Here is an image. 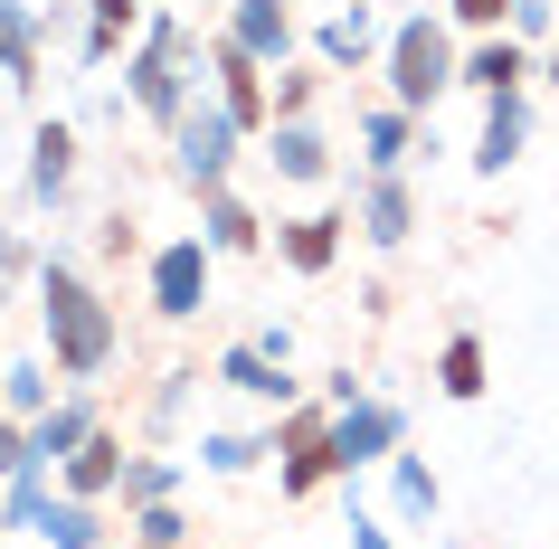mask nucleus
I'll list each match as a JSON object with an SVG mask.
<instances>
[{"label":"nucleus","instance_id":"f257e3e1","mask_svg":"<svg viewBox=\"0 0 559 549\" xmlns=\"http://www.w3.org/2000/svg\"><path fill=\"white\" fill-rule=\"evenodd\" d=\"M38 313H48V360H58V379H95L115 360V313H105V294L67 256L38 265Z\"/></svg>","mask_w":559,"mask_h":549},{"label":"nucleus","instance_id":"f03ea898","mask_svg":"<svg viewBox=\"0 0 559 549\" xmlns=\"http://www.w3.org/2000/svg\"><path fill=\"white\" fill-rule=\"evenodd\" d=\"M190 67H200V38L180 29V20H152L143 29V48H133V105H143L152 123H180L190 115Z\"/></svg>","mask_w":559,"mask_h":549},{"label":"nucleus","instance_id":"7ed1b4c3","mask_svg":"<svg viewBox=\"0 0 559 549\" xmlns=\"http://www.w3.org/2000/svg\"><path fill=\"white\" fill-rule=\"evenodd\" d=\"M455 38H445V20H408V29L389 38V105H408V115H427L445 86H455Z\"/></svg>","mask_w":559,"mask_h":549},{"label":"nucleus","instance_id":"20e7f679","mask_svg":"<svg viewBox=\"0 0 559 549\" xmlns=\"http://www.w3.org/2000/svg\"><path fill=\"white\" fill-rule=\"evenodd\" d=\"M408 445V417L389 398H352V407H332V464H342V484H352L360 464H389Z\"/></svg>","mask_w":559,"mask_h":549},{"label":"nucleus","instance_id":"39448f33","mask_svg":"<svg viewBox=\"0 0 559 549\" xmlns=\"http://www.w3.org/2000/svg\"><path fill=\"white\" fill-rule=\"evenodd\" d=\"M209 237H171V247H152V313L162 322H190L209 303Z\"/></svg>","mask_w":559,"mask_h":549},{"label":"nucleus","instance_id":"423d86ee","mask_svg":"<svg viewBox=\"0 0 559 549\" xmlns=\"http://www.w3.org/2000/svg\"><path fill=\"white\" fill-rule=\"evenodd\" d=\"M171 133H180V171H190V190H228V143H237V115H228V105L209 95V105H190Z\"/></svg>","mask_w":559,"mask_h":549},{"label":"nucleus","instance_id":"0eeeda50","mask_svg":"<svg viewBox=\"0 0 559 549\" xmlns=\"http://www.w3.org/2000/svg\"><path fill=\"white\" fill-rule=\"evenodd\" d=\"M531 143V95H484V133H474V171L502 180L512 162H522Z\"/></svg>","mask_w":559,"mask_h":549},{"label":"nucleus","instance_id":"6e6552de","mask_svg":"<svg viewBox=\"0 0 559 549\" xmlns=\"http://www.w3.org/2000/svg\"><path fill=\"white\" fill-rule=\"evenodd\" d=\"M352 228L370 237V247H408V228H417V200H408V180H399V171H370V180H360V208H352Z\"/></svg>","mask_w":559,"mask_h":549},{"label":"nucleus","instance_id":"1a4fd4ad","mask_svg":"<svg viewBox=\"0 0 559 549\" xmlns=\"http://www.w3.org/2000/svg\"><path fill=\"white\" fill-rule=\"evenodd\" d=\"M342 237H352V218L304 208V218H285V228H275V256L295 265V275H332V265H342Z\"/></svg>","mask_w":559,"mask_h":549},{"label":"nucleus","instance_id":"9d476101","mask_svg":"<svg viewBox=\"0 0 559 549\" xmlns=\"http://www.w3.org/2000/svg\"><path fill=\"white\" fill-rule=\"evenodd\" d=\"M531 76H540V67H531V48H522V38H502V29L474 38L465 67H455V86H474V95H522Z\"/></svg>","mask_w":559,"mask_h":549},{"label":"nucleus","instance_id":"9b49d317","mask_svg":"<svg viewBox=\"0 0 559 549\" xmlns=\"http://www.w3.org/2000/svg\"><path fill=\"white\" fill-rule=\"evenodd\" d=\"M123 464H133V455H123V435H115V427H95L86 445H76V455L58 464V492H76V502H115Z\"/></svg>","mask_w":559,"mask_h":549},{"label":"nucleus","instance_id":"f8f14e48","mask_svg":"<svg viewBox=\"0 0 559 549\" xmlns=\"http://www.w3.org/2000/svg\"><path fill=\"white\" fill-rule=\"evenodd\" d=\"M200 237L218 247V256H257V247H265V218L237 200V190H200Z\"/></svg>","mask_w":559,"mask_h":549},{"label":"nucleus","instance_id":"ddd939ff","mask_svg":"<svg viewBox=\"0 0 559 549\" xmlns=\"http://www.w3.org/2000/svg\"><path fill=\"white\" fill-rule=\"evenodd\" d=\"M115 530H105V502H76V492H58L48 502V521H38V549H105Z\"/></svg>","mask_w":559,"mask_h":549},{"label":"nucleus","instance_id":"4468645a","mask_svg":"<svg viewBox=\"0 0 559 549\" xmlns=\"http://www.w3.org/2000/svg\"><path fill=\"white\" fill-rule=\"evenodd\" d=\"M228 38L237 48H247V58H285V48H295V20H285V0H237V20H228Z\"/></svg>","mask_w":559,"mask_h":549},{"label":"nucleus","instance_id":"2eb2a0df","mask_svg":"<svg viewBox=\"0 0 559 549\" xmlns=\"http://www.w3.org/2000/svg\"><path fill=\"white\" fill-rule=\"evenodd\" d=\"M95 427H105V417H95L86 398H58V407H48V417L29 427V445H38V464H67V455H76V445H86Z\"/></svg>","mask_w":559,"mask_h":549},{"label":"nucleus","instance_id":"dca6fc26","mask_svg":"<svg viewBox=\"0 0 559 549\" xmlns=\"http://www.w3.org/2000/svg\"><path fill=\"white\" fill-rule=\"evenodd\" d=\"M152 502H180V464L171 455H133V464H123V484H115V512L123 521L152 512Z\"/></svg>","mask_w":559,"mask_h":549},{"label":"nucleus","instance_id":"f3484780","mask_svg":"<svg viewBox=\"0 0 559 549\" xmlns=\"http://www.w3.org/2000/svg\"><path fill=\"white\" fill-rule=\"evenodd\" d=\"M437 389L445 398H484V389H493V350L474 342V332H455V342L437 350Z\"/></svg>","mask_w":559,"mask_h":549},{"label":"nucleus","instance_id":"a211bd4d","mask_svg":"<svg viewBox=\"0 0 559 549\" xmlns=\"http://www.w3.org/2000/svg\"><path fill=\"white\" fill-rule=\"evenodd\" d=\"M360 143H370V152H360L370 171H399L408 152H427V143H417V115H408V105H380V115L360 123Z\"/></svg>","mask_w":559,"mask_h":549},{"label":"nucleus","instance_id":"6ab92c4d","mask_svg":"<svg viewBox=\"0 0 559 549\" xmlns=\"http://www.w3.org/2000/svg\"><path fill=\"white\" fill-rule=\"evenodd\" d=\"M67 180H76V133H67V123H38V143H29V190H38V200H67Z\"/></svg>","mask_w":559,"mask_h":549},{"label":"nucleus","instance_id":"aec40b11","mask_svg":"<svg viewBox=\"0 0 559 549\" xmlns=\"http://www.w3.org/2000/svg\"><path fill=\"white\" fill-rule=\"evenodd\" d=\"M275 171L313 190V180H332V143L313 133V123H275Z\"/></svg>","mask_w":559,"mask_h":549},{"label":"nucleus","instance_id":"412c9836","mask_svg":"<svg viewBox=\"0 0 559 549\" xmlns=\"http://www.w3.org/2000/svg\"><path fill=\"white\" fill-rule=\"evenodd\" d=\"M437 502H445V492H437L427 464H417V455H389V512H399V521H437Z\"/></svg>","mask_w":559,"mask_h":549},{"label":"nucleus","instance_id":"4be33fe9","mask_svg":"<svg viewBox=\"0 0 559 549\" xmlns=\"http://www.w3.org/2000/svg\"><path fill=\"white\" fill-rule=\"evenodd\" d=\"M0 417H48V360H0Z\"/></svg>","mask_w":559,"mask_h":549},{"label":"nucleus","instance_id":"5701e85b","mask_svg":"<svg viewBox=\"0 0 559 549\" xmlns=\"http://www.w3.org/2000/svg\"><path fill=\"white\" fill-rule=\"evenodd\" d=\"M133 29H143V0H95V20H86V67H105Z\"/></svg>","mask_w":559,"mask_h":549},{"label":"nucleus","instance_id":"b1692460","mask_svg":"<svg viewBox=\"0 0 559 549\" xmlns=\"http://www.w3.org/2000/svg\"><path fill=\"white\" fill-rule=\"evenodd\" d=\"M313 48H323V67H360L370 48H380V29H370V10H342V20H323Z\"/></svg>","mask_w":559,"mask_h":549},{"label":"nucleus","instance_id":"393cba45","mask_svg":"<svg viewBox=\"0 0 559 549\" xmlns=\"http://www.w3.org/2000/svg\"><path fill=\"white\" fill-rule=\"evenodd\" d=\"M257 455H275L265 435H228V427L200 435V464H209V474H257Z\"/></svg>","mask_w":559,"mask_h":549},{"label":"nucleus","instance_id":"a878e982","mask_svg":"<svg viewBox=\"0 0 559 549\" xmlns=\"http://www.w3.org/2000/svg\"><path fill=\"white\" fill-rule=\"evenodd\" d=\"M323 76H332V67H275V123H304V115H313Z\"/></svg>","mask_w":559,"mask_h":549},{"label":"nucleus","instance_id":"bb28decb","mask_svg":"<svg viewBox=\"0 0 559 549\" xmlns=\"http://www.w3.org/2000/svg\"><path fill=\"white\" fill-rule=\"evenodd\" d=\"M123 530H133V540H162V549H180V540H190V521H180V502H152V512H133Z\"/></svg>","mask_w":559,"mask_h":549},{"label":"nucleus","instance_id":"cd10ccee","mask_svg":"<svg viewBox=\"0 0 559 549\" xmlns=\"http://www.w3.org/2000/svg\"><path fill=\"white\" fill-rule=\"evenodd\" d=\"M38 464V445H29V417H0V484L10 474H29Z\"/></svg>","mask_w":559,"mask_h":549},{"label":"nucleus","instance_id":"c85d7f7f","mask_svg":"<svg viewBox=\"0 0 559 549\" xmlns=\"http://www.w3.org/2000/svg\"><path fill=\"white\" fill-rule=\"evenodd\" d=\"M95 256H105V265H133V256H143V237H133V218H123V208L95 228Z\"/></svg>","mask_w":559,"mask_h":549},{"label":"nucleus","instance_id":"c756f323","mask_svg":"<svg viewBox=\"0 0 559 549\" xmlns=\"http://www.w3.org/2000/svg\"><path fill=\"white\" fill-rule=\"evenodd\" d=\"M512 38H522V48L531 38H559V10L550 0H512Z\"/></svg>","mask_w":559,"mask_h":549},{"label":"nucleus","instance_id":"7c9ffc66","mask_svg":"<svg viewBox=\"0 0 559 549\" xmlns=\"http://www.w3.org/2000/svg\"><path fill=\"white\" fill-rule=\"evenodd\" d=\"M502 20H512V0H455V29H474V38H493Z\"/></svg>","mask_w":559,"mask_h":549},{"label":"nucleus","instance_id":"2f4dec72","mask_svg":"<svg viewBox=\"0 0 559 549\" xmlns=\"http://www.w3.org/2000/svg\"><path fill=\"white\" fill-rule=\"evenodd\" d=\"M20 275H29V247H10V237H0V303H10V285H20Z\"/></svg>","mask_w":559,"mask_h":549},{"label":"nucleus","instance_id":"473e14b6","mask_svg":"<svg viewBox=\"0 0 559 549\" xmlns=\"http://www.w3.org/2000/svg\"><path fill=\"white\" fill-rule=\"evenodd\" d=\"M352 549H389V521H370V512H352Z\"/></svg>","mask_w":559,"mask_h":549},{"label":"nucleus","instance_id":"72a5a7b5","mask_svg":"<svg viewBox=\"0 0 559 549\" xmlns=\"http://www.w3.org/2000/svg\"><path fill=\"white\" fill-rule=\"evenodd\" d=\"M540 76H550V86H559V38H550V58H540Z\"/></svg>","mask_w":559,"mask_h":549},{"label":"nucleus","instance_id":"f704fd0d","mask_svg":"<svg viewBox=\"0 0 559 549\" xmlns=\"http://www.w3.org/2000/svg\"><path fill=\"white\" fill-rule=\"evenodd\" d=\"M123 549H162V540H123Z\"/></svg>","mask_w":559,"mask_h":549}]
</instances>
